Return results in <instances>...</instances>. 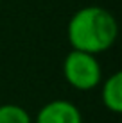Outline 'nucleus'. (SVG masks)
Listing matches in <instances>:
<instances>
[{"mask_svg":"<svg viewBox=\"0 0 122 123\" xmlns=\"http://www.w3.org/2000/svg\"><path fill=\"white\" fill-rule=\"evenodd\" d=\"M66 37L72 50L97 55L115 45L119 23L111 11L100 6H86L72 14L66 27Z\"/></svg>","mask_w":122,"mask_h":123,"instance_id":"nucleus-1","label":"nucleus"},{"mask_svg":"<svg viewBox=\"0 0 122 123\" xmlns=\"http://www.w3.org/2000/svg\"><path fill=\"white\" fill-rule=\"evenodd\" d=\"M100 87V100L102 105L113 114L122 112V73L115 71L108 77Z\"/></svg>","mask_w":122,"mask_h":123,"instance_id":"nucleus-4","label":"nucleus"},{"mask_svg":"<svg viewBox=\"0 0 122 123\" xmlns=\"http://www.w3.org/2000/svg\"><path fill=\"white\" fill-rule=\"evenodd\" d=\"M63 75L66 82L77 91L95 89L102 82V70L97 55L70 50L63 61Z\"/></svg>","mask_w":122,"mask_h":123,"instance_id":"nucleus-2","label":"nucleus"},{"mask_svg":"<svg viewBox=\"0 0 122 123\" xmlns=\"http://www.w3.org/2000/svg\"><path fill=\"white\" fill-rule=\"evenodd\" d=\"M0 123H32V118L22 105L4 104L0 105Z\"/></svg>","mask_w":122,"mask_h":123,"instance_id":"nucleus-5","label":"nucleus"},{"mask_svg":"<svg viewBox=\"0 0 122 123\" xmlns=\"http://www.w3.org/2000/svg\"><path fill=\"white\" fill-rule=\"evenodd\" d=\"M34 123H83V114L68 100H50L38 111Z\"/></svg>","mask_w":122,"mask_h":123,"instance_id":"nucleus-3","label":"nucleus"}]
</instances>
